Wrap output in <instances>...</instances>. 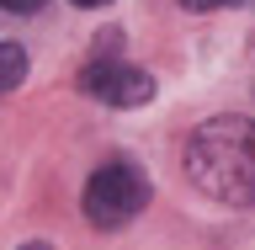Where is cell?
Listing matches in <instances>:
<instances>
[{
	"label": "cell",
	"mask_w": 255,
	"mask_h": 250,
	"mask_svg": "<svg viewBox=\"0 0 255 250\" xmlns=\"http://www.w3.org/2000/svg\"><path fill=\"white\" fill-rule=\"evenodd\" d=\"M186 181L218 208H255V117H207L186 139Z\"/></svg>",
	"instance_id": "obj_1"
},
{
	"label": "cell",
	"mask_w": 255,
	"mask_h": 250,
	"mask_svg": "<svg viewBox=\"0 0 255 250\" xmlns=\"http://www.w3.org/2000/svg\"><path fill=\"white\" fill-rule=\"evenodd\" d=\"M143 203H149V176H143L133 160L96 165L91 181H85V197H80L91 229H123V224H133L143 213Z\"/></svg>",
	"instance_id": "obj_2"
},
{
	"label": "cell",
	"mask_w": 255,
	"mask_h": 250,
	"mask_svg": "<svg viewBox=\"0 0 255 250\" xmlns=\"http://www.w3.org/2000/svg\"><path fill=\"white\" fill-rule=\"evenodd\" d=\"M80 91L96 96V101H107V107H143L149 96H154V75L138 69V64H117V59H96L80 69Z\"/></svg>",
	"instance_id": "obj_3"
},
{
	"label": "cell",
	"mask_w": 255,
	"mask_h": 250,
	"mask_svg": "<svg viewBox=\"0 0 255 250\" xmlns=\"http://www.w3.org/2000/svg\"><path fill=\"white\" fill-rule=\"evenodd\" d=\"M27 80V48L21 43H0V91H16Z\"/></svg>",
	"instance_id": "obj_4"
},
{
	"label": "cell",
	"mask_w": 255,
	"mask_h": 250,
	"mask_svg": "<svg viewBox=\"0 0 255 250\" xmlns=\"http://www.w3.org/2000/svg\"><path fill=\"white\" fill-rule=\"evenodd\" d=\"M186 11H229V5H255V0H181Z\"/></svg>",
	"instance_id": "obj_5"
},
{
	"label": "cell",
	"mask_w": 255,
	"mask_h": 250,
	"mask_svg": "<svg viewBox=\"0 0 255 250\" xmlns=\"http://www.w3.org/2000/svg\"><path fill=\"white\" fill-rule=\"evenodd\" d=\"M43 0H0V11H16V16H27V11H37Z\"/></svg>",
	"instance_id": "obj_6"
},
{
	"label": "cell",
	"mask_w": 255,
	"mask_h": 250,
	"mask_svg": "<svg viewBox=\"0 0 255 250\" xmlns=\"http://www.w3.org/2000/svg\"><path fill=\"white\" fill-rule=\"evenodd\" d=\"M75 5H85V11H96V5H107V0H75Z\"/></svg>",
	"instance_id": "obj_7"
},
{
	"label": "cell",
	"mask_w": 255,
	"mask_h": 250,
	"mask_svg": "<svg viewBox=\"0 0 255 250\" xmlns=\"http://www.w3.org/2000/svg\"><path fill=\"white\" fill-rule=\"evenodd\" d=\"M27 250H48V240H32V245H27Z\"/></svg>",
	"instance_id": "obj_8"
}]
</instances>
